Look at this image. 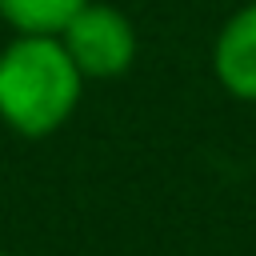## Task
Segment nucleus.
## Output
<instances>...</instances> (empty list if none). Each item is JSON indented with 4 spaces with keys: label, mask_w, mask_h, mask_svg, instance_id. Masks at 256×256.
I'll return each mask as SVG.
<instances>
[{
    "label": "nucleus",
    "mask_w": 256,
    "mask_h": 256,
    "mask_svg": "<svg viewBox=\"0 0 256 256\" xmlns=\"http://www.w3.org/2000/svg\"><path fill=\"white\" fill-rule=\"evenodd\" d=\"M80 100V68L48 32H24L0 52V116L24 136H48Z\"/></svg>",
    "instance_id": "nucleus-1"
},
{
    "label": "nucleus",
    "mask_w": 256,
    "mask_h": 256,
    "mask_svg": "<svg viewBox=\"0 0 256 256\" xmlns=\"http://www.w3.org/2000/svg\"><path fill=\"white\" fill-rule=\"evenodd\" d=\"M60 44L80 68V76H120L136 56V32L132 24L104 4H84L64 28Z\"/></svg>",
    "instance_id": "nucleus-2"
},
{
    "label": "nucleus",
    "mask_w": 256,
    "mask_h": 256,
    "mask_svg": "<svg viewBox=\"0 0 256 256\" xmlns=\"http://www.w3.org/2000/svg\"><path fill=\"white\" fill-rule=\"evenodd\" d=\"M216 76L232 96L256 100V4L240 8L224 24L216 40Z\"/></svg>",
    "instance_id": "nucleus-3"
},
{
    "label": "nucleus",
    "mask_w": 256,
    "mask_h": 256,
    "mask_svg": "<svg viewBox=\"0 0 256 256\" xmlns=\"http://www.w3.org/2000/svg\"><path fill=\"white\" fill-rule=\"evenodd\" d=\"M88 0H0V16L20 32H60Z\"/></svg>",
    "instance_id": "nucleus-4"
},
{
    "label": "nucleus",
    "mask_w": 256,
    "mask_h": 256,
    "mask_svg": "<svg viewBox=\"0 0 256 256\" xmlns=\"http://www.w3.org/2000/svg\"><path fill=\"white\" fill-rule=\"evenodd\" d=\"M0 256H4V252H0Z\"/></svg>",
    "instance_id": "nucleus-5"
}]
</instances>
